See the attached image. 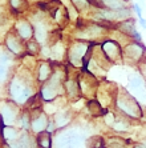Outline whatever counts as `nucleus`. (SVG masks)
I'll use <instances>...</instances> for the list:
<instances>
[{"mask_svg": "<svg viewBox=\"0 0 146 148\" xmlns=\"http://www.w3.org/2000/svg\"><path fill=\"white\" fill-rule=\"evenodd\" d=\"M10 3L12 10H15V12H23V10L28 7L25 0H10Z\"/></svg>", "mask_w": 146, "mask_h": 148, "instance_id": "26", "label": "nucleus"}, {"mask_svg": "<svg viewBox=\"0 0 146 148\" xmlns=\"http://www.w3.org/2000/svg\"><path fill=\"white\" fill-rule=\"evenodd\" d=\"M118 28H120V32L124 35H126L130 40H134V41H142V38L139 32L137 31L136 28V20L134 19H128V20H124V21H120L118 23Z\"/></svg>", "mask_w": 146, "mask_h": 148, "instance_id": "15", "label": "nucleus"}, {"mask_svg": "<svg viewBox=\"0 0 146 148\" xmlns=\"http://www.w3.org/2000/svg\"><path fill=\"white\" fill-rule=\"evenodd\" d=\"M78 84H80V90H81V95L85 97H94L97 95V90H98V80L93 75L90 71L84 69L82 72H78Z\"/></svg>", "mask_w": 146, "mask_h": 148, "instance_id": "6", "label": "nucleus"}, {"mask_svg": "<svg viewBox=\"0 0 146 148\" xmlns=\"http://www.w3.org/2000/svg\"><path fill=\"white\" fill-rule=\"evenodd\" d=\"M20 108L16 103L8 99L7 101L0 103V120L4 125H16L17 119L20 116Z\"/></svg>", "mask_w": 146, "mask_h": 148, "instance_id": "7", "label": "nucleus"}, {"mask_svg": "<svg viewBox=\"0 0 146 148\" xmlns=\"http://www.w3.org/2000/svg\"><path fill=\"white\" fill-rule=\"evenodd\" d=\"M32 120H31V132L33 135H37L40 132L47 131L48 123H49V115L44 110H37L31 112Z\"/></svg>", "mask_w": 146, "mask_h": 148, "instance_id": "12", "label": "nucleus"}, {"mask_svg": "<svg viewBox=\"0 0 146 148\" xmlns=\"http://www.w3.org/2000/svg\"><path fill=\"white\" fill-rule=\"evenodd\" d=\"M4 47L15 56V58H23L24 55H27V45L25 41L12 29L8 31L5 38H4Z\"/></svg>", "mask_w": 146, "mask_h": 148, "instance_id": "8", "label": "nucleus"}, {"mask_svg": "<svg viewBox=\"0 0 146 148\" xmlns=\"http://www.w3.org/2000/svg\"><path fill=\"white\" fill-rule=\"evenodd\" d=\"M54 68L52 67V64L47 60H40L37 62V66L35 68V77H36V82L43 84L45 83L52 75H53Z\"/></svg>", "mask_w": 146, "mask_h": 148, "instance_id": "14", "label": "nucleus"}, {"mask_svg": "<svg viewBox=\"0 0 146 148\" xmlns=\"http://www.w3.org/2000/svg\"><path fill=\"white\" fill-rule=\"evenodd\" d=\"M139 24H141V27L143 28V29H146V19H143V17H141V19H138Z\"/></svg>", "mask_w": 146, "mask_h": 148, "instance_id": "31", "label": "nucleus"}, {"mask_svg": "<svg viewBox=\"0 0 146 148\" xmlns=\"http://www.w3.org/2000/svg\"><path fill=\"white\" fill-rule=\"evenodd\" d=\"M124 49V60L138 64L146 56V47L142 41H129L122 47Z\"/></svg>", "mask_w": 146, "mask_h": 148, "instance_id": "9", "label": "nucleus"}, {"mask_svg": "<svg viewBox=\"0 0 146 148\" xmlns=\"http://www.w3.org/2000/svg\"><path fill=\"white\" fill-rule=\"evenodd\" d=\"M114 107L120 111V114L124 115L128 119H141L143 116V110L141 103L129 92L128 88L118 87V92L115 96Z\"/></svg>", "mask_w": 146, "mask_h": 148, "instance_id": "2", "label": "nucleus"}, {"mask_svg": "<svg viewBox=\"0 0 146 148\" xmlns=\"http://www.w3.org/2000/svg\"><path fill=\"white\" fill-rule=\"evenodd\" d=\"M86 148H106L105 139L102 136H92L86 141Z\"/></svg>", "mask_w": 146, "mask_h": 148, "instance_id": "24", "label": "nucleus"}, {"mask_svg": "<svg viewBox=\"0 0 146 148\" xmlns=\"http://www.w3.org/2000/svg\"><path fill=\"white\" fill-rule=\"evenodd\" d=\"M72 3L75 5L76 10H80V11H84L90 5L89 0H72Z\"/></svg>", "mask_w": 146, "mask_h": 148, "instance_id": "27", "label": "nucleus"}, {"mask_svg": "<svg viewBox=\"0 0 146 148\" xmlns=\"http://www.w3.org/2000/svg\"><path fill=\"white\" fill-rule=\"evenodd\" d=\"M67 79L64 71L58 72L57 69L53 71V75L49 77L45 83H43L40 86V93L41 99L45 103H52L56 99L61 97L65 95V88H64V82Z\"/></svg>", "mask_w": 146, "mask_h": 148, "instance_id": "3", "label": "nucleus"}, {"mask_svg": "<svg viewBox=\"0 0 146 148\" xmlns=\"http://www.w3.org/2000/svg\"><path fill=\"white\" fill-rule=\"evenodd\" d=\"M104 55L106 56L109 62L112 64H115V63H120L124 60V49L122 45L120 44L117 40L114 39H108V40H104L100 44Z\"/></svg>", "mask_w": 146, "mask_h": 148, "instance_id": "10", "label": "nucleus"}, {"mask_svg": "<svg viewBox=\"0 0 146 148\" xmlns=\"http://www.w3.org/2000/svg\"><path fill=\"white\" fill-rule=\"evenodd\" d=\"M14 31L16 32L24 41L32 40L35 38V29L33 24L27 19H19L14 25Z\"/></svg>", "mask_w": 146, "mask_h": 148, "instance_id": "13", "label": "nucleus"}, {"mask_svg": "<svg viewBox=\"0 0 146 148\" xmlns=\"http://www.w3.org/2000/svg\"><path fill=\"white\" fill-rule=\"evenodd\" d=\"M25 45H27V53L28 55H32V56H37L41 51V45L40 43L35 40V38L32 40H28L25 41Z\"/></svg>", "mask_w": 146, "mask_h": 148, "instance_id": "25", "label": "nucleus"}, {"mask_svg": "<svg viewBox=\"0 0 146 148\" xmlns=\"http://www.w3.org/2000/svg\"><path fill=\"white\" fill-rule=\"evenodd\" d=\"M93 44L94 43H89L88 40H77L72 41L68 45V51H67V58L72 67H86L90 58V52H92Z\"/></svg>", "mask_w": 146, "mask_h": 148, "instance_id": "4", "label": "nucleus"}, {"mask_svg": "<svg viewBox=\"0 0 146 148\" xmlns=\"http://www.w3.org/2000/svg\"><path fill=\"white\" fill-rule=\"evenodd\" d=\"M5 148H10V147H8V145H7V144H5Z\"/></svg>", "mask_w": 146, "mask_h": 148, "instance_id": "32", "label": "nucleus"}, {"mask_svg": "<svg viewBox=\"0 0 146 148\" xmlns=\"http://www.w3.org/2000/svg\"><path fill=\"white\" fill-rule=\"evenodd\" d=\"M36 77L28 68H19L16 69L10 82L7 84V93L8 99L16 103L19 107L25 108L29 100L36 95Z\"/></svg>", "mask_w": 146, "mask_h": 148, "instance_id": "1", "label": "nucleus"}, {"mask_svg": "<svg viewBox=\"0 0 146 148\" xmlns=\"http://www.w3.org/2000/svg\"><path fill=\"white\" fill-rule=\"evenodd\" d=\"M146 80L142 77V75H132L129 76V92L137 100L141 101H146Z\"/></svg>", "mask_w": 146, "mask_h": 148, "instance_id": "11", "label": "nucleus"}, {"mask_svg": "<svg viewBox=\"0 0 146 148\" xmlns=\"http://www.w3.org/2000/svg\"><path fill=\"white\" fill-rule=\"evenodd\" d=\"M32 24H33V29H35V40L40 43V45L43 47V45H45L48 43V38H49L48 25L43 20H36Z\"/></svg>", "mask_w": 146, "mask_h": 148, "instance_id": "18", "label": "nucleus"}, {"mask_svg": "<svg viewBox=\"0 0 146 148\" xmlns=\"http://www.w3.org/2000/svg\"><path fill=\"white\" fill-rule=\"evenodd\" d=\"M137 66H138L139 73H141V75H142V77L146 80V56L138 63V64H137Z\"/></svg>", "mask_w": 146, "mask_h": 148, "instance_id": "28", "label": "nucleus"}, {"mask_svg": "<svg viewBox=\"0 0 146 148\" xmlns=\"http://www.w3.org/2000/svg\"><path fill=\"white\" fill-rule=\"evenodd\" d=\"M12 73H14L12 66H7V64L0 63V87H3L4 84H8Z\"/></svg>", "mask_w": 146, "mask_h": 148, "instance_id": "22", "label": "nucleus"}, {"mask_svg": "<svg viewBox=\"0 0 146 148\" xmlns=\"http://www.w3.org/2000/svg\"><path fill=\"white\" fill-rule=\"evenodd\" d=\"M133 10H134V12H136V15L138 16V19H141L142 17V10H141V7H139V4H133Z\"/></svg>", "mask_w": 146, "mask_h": 148, "instance_id": "29", "label": "nucleus"}, {"mask_svg": "<svg viewBox=\"0 0 146 148\" xmlns=\"http://www.w3.org/2000/svg\"><path fill=\"white\" fill-rule=\"evenodd\" d=\"M81 136L73 130H58L53 135V148H80Z\"/></svg>", "mask_w": 146, "mask_h": 148, "instance_id": "5", "label": "nucleus"}, {"mask_svg": "<svg viewBox=\"0 0 146 148\" xmlns=\"http://www.w3.org/2000/svg\"><path fill=\"white\" fill-rule=\"evenodd\" d=\"M31 120H32V114L28 110H23L20 112L19 119H17L16 127L20 128L21 131H31Z\"/></svg>", "mask_w": 146, "mask_h": 148, "instance_id": "21", "label": "nucleus"}, {"mask_svg": "<svg viewBox=\"0 0 146 148\" xmlns=\"http://www.w3.org/2000/svg\"><path fill=\"white\" fill-rule=\"evenodd\" d=\"M21 134V130L17 128L16 125H3L1 127V138L4 143H11V141L19 139Z\"/></svg>", "mask_w": 146, "mask_h": 148, "instance_id": "19", "label": "nucleus"}, {"mask_svg": "<svg viewBox=\"0 0 146 148\" xmlns=\"http://www.w3.org/2000/svg\"><path fill=\"white\" fill-rule=\"evenodd\" d=\"M132 148H146V140L142 141V143H136Z\"/></svg>", "mask_w": 146, "mask_h": 148, "instance_id": "30", "label": "nucleus"}, {"mask_svg": "<svg viewBox=\"0 0 146 148\" xmlns=\"http://www.w3.org/2000/svg\"><path fill=\"white\" fill-rule=\"evenodd\" d=\"M37 148H53V134L48 131L35 135Z\"/></svg>", "mask_w": 146, "mask_h": 148, "instance_id": "20", "label": "nucleus"}, {"mask_svg": "<svg viewBox=\"0 0 146 148\" xmlns=\"http://www.w3.org/2000/svg\"><path fill=\"white\" fill-rule=\"evenodd\" d=\"M64 88H65V95L71 100L80 99L82 96L81 90H80V84H78V76L76 77H67L64 82Z\"/></svg>", "mask_w": 146, "mask_h": 148, "instance_id": "17", "label": "nucleus"}, {"mask_svg": "<svg viewBox=\"0 0 146 148\" xmlns=\"http://www.w3.org/2000/svg\"><path fill=\"white\" fill-rule=\"evenodd\" d=\"M128 117H125L122 115V116H120V117H115V120L114 123H113L112 125V130H114V131H118V132H126V131H129V128H130V124L128 123V120H126Z\"/></svg>", "mask_w": 146, "mask_h": 148, "instance_id": "23", "label": "nucleus"}, {"mask_svg": "<svg viewBox=\"0 0 146 148\" xmlns=\"http://www.w3.org/2000/svg\"><path fill=\"white\" fill-rule=\"evenodd\" d=\"M53 121L57 127V131L58 130H65V128L69 127V124L72 123L73 120V114H72L71 110H67V108H61L58 110L56 114L53 115Z\"/></svg>", "mask_w": 146, "mask_h": 148, "instance_id": "16", "label": "nucleus"}]
</instances>
